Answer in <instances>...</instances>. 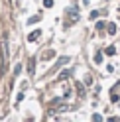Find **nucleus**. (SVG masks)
<instances>
[]
</instances>
